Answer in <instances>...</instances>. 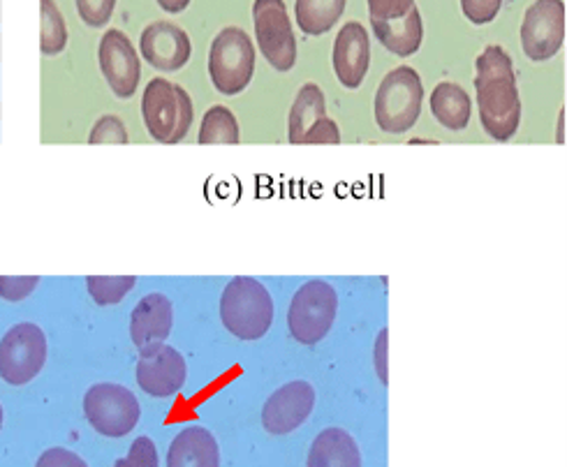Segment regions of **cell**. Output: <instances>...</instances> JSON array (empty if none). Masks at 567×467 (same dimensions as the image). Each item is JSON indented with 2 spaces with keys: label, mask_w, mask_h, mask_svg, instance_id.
I'll return each mask as SVG.
<instances>
[{
  "label": "cell",
  "mask_w": 567,
  "mask_h": 467,
  "mask_svg": "<svg viewBox=\"0 0 567 467\" xmlns=\"http://www.w3.org/2000/svg\"><path fill=\"white\" fill-rule=\"evenodd\" d=\"M475 93L484 133L494 142H509L522 123V97L512 56L503 46L492 44L477 56Z\"/></svg>",
  "instance_id": "6da1fadb"
},
{
  "label": "cell",
  "mask_w": 567,
  "mask_h": 467,
  "mask_svg": "<svg viewBox=\"0 0 567 467\" xmlns=\"http://www.w3.org/2000/svg\"><path fill=\"white\" fill-rule=\"evenodd\" d=\"M223 326L239 341H260L274 324V299L260 280L239 276L220 297Z\"/></svg>",
  "instance_id": "7a4b0ae2"
},
{
  "label": "cell",
  "mask_w": 567,
  "mask_h": 467,
  "mask_svg": "<svg viewBox=\"0 0 567 467\" xmlns=\"http://www.w3.org/2000/svg\"><path fill=\"white\" fill-rule=\"evenodd\" d=\"M193 116V100L186 89L163 80V76L148 82L142 97V118L153 139L161 144H178L186 139Z\"/></svg>",
  "instance_id": "3957f363"
},
{
  "label": "cell",
  "mask_w": 567,
  "mask_h": 467,
  "mask_svg": "<svg viewBox=\"0 0 567 467\" xmlns=\"http://www.w3.org/2000/svg\"><path fill=\"white\" fill-rule=\"evenodd\" d=\"M424 86L415 68H394L375 93V123L390 135H401L420 121Z\"/></svg>",
  "instance_id": "277c9868"
},
{
  "label": "cell",
  "mask_w": 567,
  "mask_h": 467,
  "mask_svg": "<svg viewBox=\"0 0 567 467\" xmlns=\"http://www.w3.org/2000/svg\"><path fill=\"white\" fill-rule=\"evenodd\" d=\"M339 310L337 290L324 280H308L292 297L288 310L290 335L306 347L318 345L333 326Z\"/></svg>",
  "instance_id": "5b68a950"
},
{
  "label": "cell",
  "mask_w": 567,
  "mask_h": 467,
  "mask_svg": "<svg viewBox=\"0 0 567 467\" xmlns=\"http://www.w3.org/2000/svg\"><path fill=\"white\" fill-rule=\"evenodd\" d=\"M209 74L218 93L237 95L248 89L255 74V49L246 31L229 25L212 42Z\"/></svg>",
  "instance_id": "8992f818"
},
{
  "label": "cell",
  "mask_w": 567,
  "mask_h": 467,
  "mask_svg": "<svg viewBox=\"0 0 567 467\" xmlns=\"http://www.w3.org/2000/svg\"><path fill=\"white\" fill-rule=\"evenodd\" d=\"M84 414L89 424L105 437H125L140 424L142 407L131 388L121 384H93L84 396Z\"/></svg>",
  "instance_id": "52a82bcc"
},
{
  "label": "cell",
  "mask_w": 567,
  "mask_h": 467,
  "mask_svg": "<svg viewBox=\"0 0 567 467\" xmlns=\"http://www.w3.org/2000/svg\"><path fill=\"white\" fill-rule=\"evenodd\" d=\"M252 23L257 49L278 72H290L297 63V40L286 0H255Z\"/></svg>",
  "instance_id": "ba28073f"
},
{
  "label": "cell",
  "mask_w": 567,
  "mask_h": 467,
  "mask_svg": "<svg viewBox=\"0 0 567 467\" xmlns=\"http://www.w3.org/2000/svg\"><path fill=\"white\" fill-rule=\"evenodd\" d=\"M47 363L44 331L33 322H19L0 339V377L23 386L40 375Z\"/></svg>",
  "instance_id": "9c48e42d"
},
{
  "label": "cell",
  "mask_w": 567,
  "mask_h": 467,
  "mask_svg": "<svg viewBox=\"0 0 567 467\" xmlns=\"http://www.w3.org/2000/svg\"><path fill=\"white\" fill-rule=\"evenodd\" d=\"M565 42V3L563 0H535L522 23V46L530 61L554 59Z\"/></svg>",
  "instance_id": "30bf717a"
},
{
  "label": "cell",
  "mask_w": 567,
  "mask_h": 467,
  "mask_svg": "<svg viewBox=\"0 0 567 467\" xmlns=\"http://www.w3.org/2000/svg\"><path fill=\"white\" fill-rule=\"evenodd\" d=\"M186 377L188 366L178 350L165 343H151L140 350L137 384L144 394L153 398H169L182 392Z\"/></svg>",
  "instance_id": "8fae6325"
},
{
  "label": "cell",
  "mask_w": 567,
  "mask_h": 467,
  "mask_svg": "<svg viewBox=\"0 0 567 467\" xmlns=\"http://www.w3.org/2000/svg\"><path fill=\"white\" fill-rule=\"evenodd\" d=\"M97 61L102 76H105L112 93L121 100L133 97L140 89L142 80V63L137 49L118 29H110L100 40Z\"/></svg>",
  "instance_id": "7c38bea8"
},
{
  "label": "cell",
  "mask_w": 567,
  "mask_h": 467,
  "mask_svg": "<svg viewBox=\"0 0 567 467\" xmlns=\"http://www.w3.org/2000/svg\"><path fill=\"white\" fill-rule=\"evenodd\" d=\"M316 407V388L303 382L295 380L282 384L280 388L269 396L262 407V426L271 435H288L297 430Z\"/></svg>",
  "instance_id": "4fadbf2b"
},
{
  "label": "cell",
  "mask_w": 567,
  "mask_h": 467,
  "mask_svg": "<svg viewBox=\"0 0 567 467\" xmlns=\"http://www.w3.org/2000/svg\"><path fill=\"white\" fill-rule=\"evenodd\" d=\"M142 59L161 72H176L186 68L193 54V44L182 25L156 21L146 25L140 38Z\"/></svg>",
  "instance_id": "5bb4252c"
},
{
  "label": "cell",
  "mask_w": 567,
  "mask_h": 467,
  "mask_svg": "<svg viewBox=\"0 0 567 467\" xmlns=\"http://www.w3.org/2000/svg\"><path fill=\"white\" fill-rule=\"evenodd\" d=\"M333 72L341 86L354 91L362 86L371 65V40L359 21L346 23L333 42Z\"/></svg>",
  "instance_id": "9a60e30c"
},
{
  "label": "cell",
  "mask_w": 567,
  "mask_h": 467,
  "mask_svg": "<svg viewBox=\"0 0 567 467\" xmlns=\"http://www.w3.org/2000/svg\"><path fill=\"white\" fill-rule=\"evenodd\" d=\"M172 324H174L172 301L161 292H153L133 308L131 339L137 345V350L151 343H165L172 333Z\"/></svg>",
  "instance_id": "2e32d148"
},
{
  "label": "cell",
  "mask_w": 567,
  "mask_h": 467,
  "mask_svg": "<svg viewBox=\"0 0 567 467\" xmlns=\"http://www.w3.org/2000/svg\"><path fill=\"white\" fill-rule=\"evenodd\" d=\"M167 467H220V447L216 437L202 426L182 430L169 445Z\"/></svg>",
  "instance_id": "e0dca14e"
},
{
  "label": "cell",
  "mask_w": 567,
  "mask_h": 467,
  "mask_svg": "<svg viewBox=\"0 0 567 467\" xmlns=\"http://www.w3.org/2000/svg\"><path fill=\"white\" fill-rule=\"evenodd\" d=\"M371 29L386 51H392L394 56H403V59L417 54V49L422 46V40H424V23L417 6L412 8L405 17L394 21L371 19Z\"/></svg>",
  "instance_id": "ac0fdd59"
},
{
  "label": "cell",
  "mask_w": 567,
  "mask_h": 467,
  "mask_svg": "<svg viewBox=\"0 0 567 467\" xmlns=\"http://www.w3.org/2000/svg\"><path fill=\"white\" fill-rule=\"evenodd\" d=\"M306 467H362V452L348 430L327 428L311 445Z\"/></svg>",
  "instance_id": "d6986e66"
},
{
  "label": "cell",
  "mask_w": 567,
  "mask_h": 467,
  "mask_svg": "<svg viewBox=\"0 0 567 467\" xmlns=\"http://www.w3.org/2000/svg\"><path fill=\"white\" fill-rule=\"evenodd\" d=\"M429 105H431V112L437 118V123L447 129H454V133H458V129H466L471 123L473 102H471V95L458 84H452V82L437 84L431 93Z\"/></svg>",
  "instance_id": "ffe728a7"
},
{
  "label": "cell",
  "mask_w": 567,
  "mask_h": 467,
  "mask_svg": "<svg viewBox=\"0 0 567 467\" xmlns=\"http://www.w3.org/2000/svg\"><path fill=\"white\" fill-rule=\"evenodd\" d=\"M327 116V97L318 84H303L295 97V105L288 116V139L301 144L308 127Z\"/></svg>",
  "instance_id": "44dd1931"
},
{
  "label": "cell",
  "mask_w": 567,
  "mask_h": 467,
  "mask_svg": "<svg viewBox=\"0 0 567 467\" xmlns=\"http://www.w3.org/2000/svg\"><path fill=\"white\" fill-rule=\"evenodd\" d=\"M348 0H297V25L311 38L329 33L346 12Z\"/></svg>",
  "instance_id": "7402d4cb"
},
{
  "label": "cell",
  "mask_w": 567,
  "mask_h": 467,
  "mask_svg": "<svg viewBox=\"0 0 567 467\" xmlns=\"http://www.w3.org/2000/svg\"><path fill=\"white\" fill-rule=\"evenodd\" d=\"M68 46V25L56 0H40V51L44 56H59Z\"/></svg>",
  "instance_id": "603a6c76"
},
{
  "label": "cell",
  "mask_w": 567,
  "mask_h": 467,
  "mask_svg": "<svg viewBox=\"0 0 567 467\" xmlns=\"http://www.w3.org/2000/svg\"><path fill=\"white\" fill-rule=\"evenodd\" d=\"M199 144H239V121L227 107L216 105L204 114L199 125Z\"/></svg>",
  "instance_id": "cb8c5ba5"
},
{
  "label": "cell",
  "mask_w": 567,
  "mask_h": 467,
  "mask_svg": "<svg viewBox=\"0 0 567 467\" xmlns=\"http://www.w3.org/2000/svg\"><path fill=\"white\" fill-rule=\"evenodd\" d=\"M135 276H89L86 288L97 305H116L135 290Z\"/></svg>",
  "instance_id": "d4e9b609"
},
{
  "label": "cell",
  "mask_w": 567,
  "mask_h": 467,
  "mask_svg": "<svg viewBox=\"0 0 567 467\" xmlns=\"http://www.w3.org/2000/svg\"><path fill=\"white\" fill-rule=\"evenodd\" d=\"M127 129L123 125V121L118 116H102L89 135V144L97 146V144H127Z\"/></svg>",
  "instance_id": "484cf974"
},
{
  "label": "cell",
  "mask_w": 567,
  "mask_h": 467,
  "mask_svg": "<svg viewBox=\"0 0 567 467\" xmlns=\"http://www.w3.org/2000/svg\"><path fill=\"white\" fill-rule=\"evenodd\" d=\"M74 3L80 19L91 29H105L116 8V0H74Z\"/></svg>",
  "instance_id": "4316f807"
},
{
  "label": "cell",
  "mask_w": 567,
  "mask_h": 467,
  "mask_svg": "<svg viewBox=\"0 0 567 467\" xmlns=\"http://www.w3.org/2000/svg\"><path fill=\"white\" fill-rule=\"evenodd\" d=\"M114 467H158V449L151 437L142 435L131 445L127 456L116 460Z\"/></svg>",
  "instance_id": "83f0119b"
},
{
  "label": "cell",
  "mask_w": 567,
  "mask_h": 467,
  "mask_svg": "<svg viewBox=\"0 0 567 467\" xmlns=\"http://www.w3.org/2000/svg\"><path fill=\"white\" fill-rule=\"evenodd\" d=\"M40 284L38 276H0V299L23 301L29 299Z\"/></svg>",
  "instance_id": "f1b7e54d"
},
{
  "label": "cell",
  "mask_w": 567,
  "mask_h": 467,
  "mask_svg": "<svg viewBox=\"0 0 567 467\" xmlns=\"http://www.w3.org/2000/svg\"><path fill=\"white\" fill-rule=\"evenodd\" d=\"M503 8V0H461V10L475 25L492 23Z\"/></svg>",
  "instance_id": "f546056e"
},
{
  "label": "cell",
  "mask_w": 567,
  "mask_h": 467,
  "mask_svg": "<svg viewBox=\"0 0 567 467\" xmlns=\"http://www.w3.org/2000/svg\"><path fill=\"white\" fill-rule=\"evenodd\" d=\"M412 8H415V0H369V14L375 21L401 19Z\"/></svg>",
  "instance_id": "4dcf8cb0"
},
{
  "label": "cell",
  "mask_w": 567,
  "mask_h": 467,
  "mask_svg": "<svg viewBox=\"0 0 567 467\" xmlns=\"http://www.w3.org/2000/svg\"><path fill=\"white\" fill-rule=\"evenodd\" d=\"M301 144H333L337 146V144H341V129L337 123L324 116L308 127V133L303 135Z\"/></svg>",
  "instance_id": "1f68e13d"
},
{
  "label": "cell",
  "mask_w": 567,
  "mask_h": 467,
  "mask_svg": "<svg viewBox=\"0 0 567 467\" xmlns=\"http://www.w3.org/2000/svg\"><path fill=\"white\" fill-rule=\"evenodd\" d=\"M35 467H89V465L82 456H76L74 452L63 449V447H54V449H47L38 458Z\"/></svg>",
  "instance_id": "d6a6232c"
},
{
  "label": "cell",
  "mask_w": 567,
  "mask_h": 467,
  "mask_svg": "<svg viewBox=\"0 0 567 467\" xmlns=\"http://www.w3.org/2000/svg\"><path fill=\"white\" fill-rule=\"evenodd\" d=\"M386 341H390V329H382L375 341V371L382 386L390 384V373H386Z\"/></svg>",
  "instance_id": "836d02e7"
},
{
  "label": "cell",
  "mask_w": 567,
  "mask_h": 467,
  "mask_svg": "<svg viewBox=\"0 0 567 467\" xmlns=\"http://www.w3.org/2000/svg\"><path fill=\"white\" fill-rule=\"evenodd\" d=\"M156 3L161 6L163 12H169V14H182L188 6L190 0H156Z\"/></svg>",
  "instance_id": "e575fe53"
},
{
  "label": "cell",
  "mask_w": 567,
  "mask_h": 467,
  "mask_svg": "<svg viewBox=\"0 0 567 467\" xmlns=\"http://www.w3.org/2000/svg\"><path fill=\"white\" fill-rule=\"evenodd\" d=\"M556 142L563 144V114H560V118H558V137H556Z\"/></svg>",
  "instance_id": "d590c367"
},
{
  "label": "cell",
  "mask_w": 567,
  "mask_h": 467,
  "mask_svg": "<svg viewBox=\"0 0 567 467\" xmlns=\"http://www.w3.org/2000/svg\"><path fill=\"white\" fill-rule=\"evenodd\" d=\"M0 428H3V405H0Z\"/></svg>",
  "instance_id": "8d00e7d4"
}]
</instances>
